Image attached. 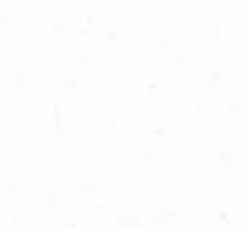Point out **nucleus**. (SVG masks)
<instances>
[]
</instances>
